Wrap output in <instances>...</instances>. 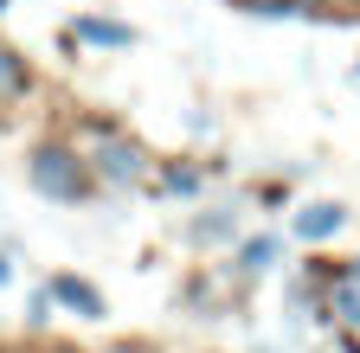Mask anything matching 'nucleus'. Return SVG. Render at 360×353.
I'll use <instances>...</instances> for the list:
<instances>
[{"mask_svg":"<svg viewBox=\"0 0 360 353\" xmlns=\"http://www.w3.org/2000/svg\"><path fill=\"white\" fill-rule=\"evenodd\" d=\"M0 7H7V0H0Z\"/></svg>","mask_w":360,"mask_h":353,"instance_id":"obj_9","label":"nucleus"},{"mask_svg":"<svg viewBox=\"0 0 360 353\" xmlns=\"http://www.w3.org/2000/svg\"><path fill=\"white\" fill-rule=\"evenodd\" d=\"M20 91H26V65L0 46V97H20Z\"/></svg>","mask_w":360,"mask_h":353,"instance_id":"obj_6","label":"nucleus"},{"mask_svg":"<svg viewBox=\"0 0 360 353\" xmlns=\"http://www.w3.org/2000/svg\"><path fill=\"white\" fill-rule=\"evenodd\" d=\"M77 39H90V46H129V26H116V20H77Z\"/></svg>","mask_w":360,"mask_h":353,"instance_id":"obj_5","label":"nucleus"},{"mask_svg":"<svg viewBox=\"0 0 360 353\" xmlns=\"http://www.w3.org/2000/svg\"><path fill=\"white\" fill-rule=\"evenodd\" d=\"M97 167H103L110 187H135V180H142V148H135V142H110L97 154Z\"/></svg>","mask_w":360,"mask_h":353,"instance_id":"obj_2","label":"nucleus"},{"mask_svg":"<svg viewBox=\"0 0 360 353\" xmlns=\"http://www.w3.org/2000/svg\"><path fill=\"white\" fill-rule=\"evenodd\" d=\"M32 187H39L45 199H65V206H77V199L90 193L77 154H65V148H39V154H32Z\"/></svg>","mask_w":360,"mask_h":353,"instance_id":"obj_1","label":"nucleus"},{"mask_svg":"<svg viewBox=\"0 0 360 353\" xmlns=\"http://www.w3.org/2000/svg\"><path fill=\"white\" fill-rule=\"evenodd\" d=\"M341 218H347L341 206H309V212H296V232H302V238H335Z\"/></svg>","mask_w":360,"mask_h":353,"instance_id":"obj_4","label":"nucleus"},{"mask_svg":"<svg viewBox=\"0 0 360 353\" xmlns=\"http://www.w3.org/2000/svg\"><path fill=\"white\" fill-rule=\"evenodd\" d=\"M7 277H13V270H7V257H0V283H7Z\"/></svg>","mask_w":360,"mask_h":353,"instance_id":"obj_8","label":"nucleus"},{"mask_svg":"<svg viewBox=\"0 0 360 353\" xmlns=\"http://www.w3.org/2000/svg\"><path fill=\"white\" fill-rule=\"evenodd\" d=\"M45 302H65V308H77V315H103V295L90 289V283H77V277H52Z\"/></svg>","mask_w":360,"mask_h":353,"instance_id":"obj_3","label":"nucleus"},{"mask_svg":"<svg viewBox=\"0 0 360 353\" xmlns=\"http://www.w3.org/2000/svg\"><path fill=\"white\" fill-rule=\"evenodd\" d=\"M270 257H277V244H270V238H257V244H245V263H251V270H264V263Z\"/></svg>","mask_w":360,"mask_h":353,"instance_id":"obj_7","label":"nucleus"}]
</instances>
